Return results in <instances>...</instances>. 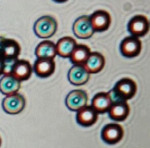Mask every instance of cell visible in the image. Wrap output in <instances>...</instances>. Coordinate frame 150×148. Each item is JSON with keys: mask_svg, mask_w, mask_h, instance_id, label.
Segmentation results:
<instances>
[{"mask_svg": "<svg viewBox=\"0 0 150 148\" xmlns=\"http://www.w3.org/2000/svg\"><path fill=\"white\" fill-rule=\"evenodd\" d=\"M137 92V85L136 82L130 78L121 79L119 80L114 88L110 92L113 100L127 101L134 97Z\"/></svg>", "mask_w": 150, "mask_h": 148, "instance_id": "1", "label": "cell"}, {"mask_svg": "<svg viewBox=\"0 0 150 148\" xmlns=\"http://www.w3.org/2000/svg\"><path fill=\"white\" fill-rule=\"evenodd\" d=\"M57 30V22L53 17L45 15L40 18L34 25V32L40 38L51 37Z\"/></svg>", "mask_w": 150, "mask_h": 148, "instance_id": "2", "label": "cell"}, {"mask_svg": "<svg viewBox=\"0 0 150 148\" xmlns=\"http://www.w3.org/2000/svg\"><path fill=\"white\" fill-rule=\"evenodd\" d=\"M21 53V47L17 41L0 36V58L4 61L18 59Z\"/></svg>", "mask_w": 150, "mask_h": 148, "instance_id": "3", "label": "cell"}, {"mask_svg": "<svg viewBox=\"0 0 150 148\" xmlns=\"http://www.w3.org/2000/svg\"><path fill=\"white\" fill-rule=\"evenodd\" d=\"M1 105L6 113L16 115L23 110L26 106V100L21 94L16 93L4 98Z\"/></svg>", "mask_w": 150, "mask_h": 148, "instance_id": "4", "label": "cell"}, {"mask_svg": "<svg viewBox=\"0 0 150 148\" xmlns=\"http://www.w3.org/2000/svg\"><path fill=\"white\" fill-rule=\"evenodd\" d=\"M127 31L131 36L142 37L149 31V22L147 18L143 15H137L132 18L127 24Z\"/></svg>", "mask_w": 150, "mask_h": 148, "instance_id": "5", "label": "cell"}, {"mask_svg": "<svg viewBox=\"0 0 150 148\" xmlns=\"http://www.w3.org/2000/svg\"><path fill=\"white\" fill-rule=\"evenodd\" d=\"M32 71L33 69L29 61L24 59H16L10 66L8 74L21 82L29 80Z\"/></svg>", "mask_w": 150, "mask_h": 148, "instance_id": "6", "label": "cell"}, {"mask_svg": "<svg viewBox=\"0 0 150 148\" xmlns=\"http://www.w3.org/2000/svg\"><path fill=\"white\" fill-rule=\"evenodd\" d=\"M124 136L122 126L117 123L105 125L101 131V139L108 144H116L120 142Z\"/></svg>", "mask_w": 150, "mask_h": 148, "instance_id": "7", "label": "cell"}, {"mask_svg": "<svg viewBox=\"0 0 150 148\" xmlns=\"http://www.w3.org/2000/svg\"><path fill=\"white\" fill-rule=\"evenodd\" d=\"M142 44L139 38L129 36L125 38L120 44V52L126 58H134L138 56L142 51Z\"/></svg>", "mask_w": 150, "mask_h": 148, "instance_id": "8", "label": "cell"}, {"mask_svg": "<svg viewBox=\"0 0 150 148\" xmlns=\"http://www.w3.org/2000/svg\"><path fill=\"white\" fill-rule=\"evenodd\" d=\"M91 24L95 32H103L108 30L111 23V18L109 13L103 10L94 12L90 16Z\"/></svg>", "mask_w": 150, "mask_h": 148, "instance_id": "9", "label": "cell"}, {"mask_svg": "<svg viewBox=\"0 0 150 148\" xmlns=\"http://www.w3.org/2000/svg\"><path fill=\"white\" fill-rule=\"evenodd\" d=\"M75 36L79 39H89L95 33L91 24L89 16L83 15L75 20L73 26Z\"/></svg>", "mask_w": 150, "mask_h": 148, "instance_id": "10", "label": "cell"}, {"mask_svg": "<svg viewBox=\"0 0 150 148\" xmlns=\"http://www.w3.org/2000/svg\"><path fill=\"white\" fill-rule=\"evenodd\" d=\"M88 96L86 91L83 90H74L67 94L65 99L66 106L70 110L77 112L83 107L86 106Z\"/></svg>", "mask_w": 150, "mask_h": 148, "instance_id": "11", "label": "cell"}, {"mask_svg": "<svg viewBox=\"0 0 150 148\" xmlns=\"http://www.w3.org/2000/svg\"><path fill=\"white\" fill-rule=\"evenodd\" d=\"M108 116L115 121H123L128 117L130 114V107L127 101L113 100L112 104L108 111Z\"/></svg>", "mask_w": 150, "mask_h": 148, "instance_id": "12", "label": "cell"}, {"mask_svg": "<svg viewBox=\"0 0 150 148\" xmlns=\"http://www.w3.org/2000/svg\"><path fill=\"white\" fill-rule=\"evenodd\" d=\"M32 69L38 77L47 78L52 75L55 71V61L52 58H38Z\"/></svg>", "mask_w": 150, "mask_h": 148, "instance_id": "13", "label": "cell"}, {"mask_svg": "<svg viewBox=\"0 0 150 148\" xmlns=\"http://www.w3.org/2000/svg\"><path fill=\"white\" fill-rule=\"evenodd\" d=\"M98 114L92 106H85L77 111L76 121L80 126L89 127L97 122Z\"/></svg>", "mask_w": 150, "mask_h": 148, "instance_id": "14", "label": "cell"}, {"mask_svg": "<svg viewBox=\"0 0 150 148\" xmlns=\"http://www.w3.org/2000/svg\"><path fill=\"white\" fill-rule=\"evenodd\" d=\"M67 77L69 82L72 85L82 86L87 83L90 74L83 65H73L69 70Z\"/></svg>", "mask_w": 150, "mask_h": 148, "instance_id": "15", "label": "cell"}, {"mask_svg": "<svg viewBox=\"0 0 150 148\" xmlns=\"http://www.w3.org/2000/svg\"><path fill=\"white\" fill-rule=\"evenodd\" d=\"M113 102L110 93L100 92L94 96L92 100V105L98 114H103L108 112Z\"/></svg>", "mask_w": 150, "mask_h": 148, "instance_id": "16", "label": "cell"}, {"mask_svg": "<svg viewBox=\"0 0 150 148\" xmlns=\"http://www.w3.org/2000/svg\"><path fill=\"white\" fill-rule=\"evenodd\" d=\"M105 60L103 55L98 52H91L83 67L89 74H96L104 68Z\"/></svg>", "mask_w": 150, "mask_h": 148, "instance_id": "17", "label": "cell"}, {"mask_svg": "<svg viewBox=\"0 0 150 148\" xmlns=\"http://www.w3.org/2000/svg\"><path fill=\"white\" fill-rule=\"evenodd\" d=\"M21 88V82L10 74H4L0 79V92L8 96L18 91Z\"/></svg>", "mask_w": 150, "mask_h": 148, "instance_id": "18", "label": "cell"}, {"mask_svg": "<svg viewBox=\"0 0 150 148\" xmlns=\"http://www.w3.org/2000/svg\"><path fill=\"white\" fill-rule=\"evenodd\" d=\"M76 45V41L73 38L70 36H64L59 39L56 44L57 55L62 58H69Z\"/></svg>", "mask_w": 150, "mask_h": 148, "instance_id": "19", "label": "cell"}, {"mask_svg": "<svg viewBox=\"0 0 150 148\" xmlns=\"http://www.w3.org/2000/svg\"><path fill=\"white\" fill-rule=\"evenodd\" d=\"M35 55L38 58H52L57 55L56 45L49 40H45L39 43L35 49Z\"/></svg>", "mask_w": 150, "mask_h": 148, "instance_id": "20", "label": "cell"}, {"mask_svg": "<svg viewBox=\"0 0 150 148\" xmlns=\"http://www.w3.org/2000/svg\"><path fill=\"white\" fill-rule=\"evenodd\" d=\"M90 53V48L87 45H77L69 58L73 65H83Z\"/></svg>", "mask_w": 150, "mask_h": 148, "instance_id": "21", "label": "cell"}, {"mask_svg": "<svg viewBox=\"0 0 150 148\" xmlns=\"http://www.w3.org/2000/svg\"><path fill=\"white\" fill-rule=\"evenodd\" d=\"M5 71V61L0 58V75L4 74Z\"/></svg>", "mask_w": 150, "mask_h": 148, "instance_id": "22", "label": "cell"}, {"mask_svg": "<svg viewBox=\"0 0 150 148\" xmlns=\"http://www.w3.org/2000/svg\"><path fill=\"white\" fill-rule=\"evenodd\" d=\"M54 1H55V2L57 3H64V2H66L67 1H68V0H53Z\"/></svg>", "mask_w": 150, "mask_h": 148, "instance_id": "23", "label": "cell"}, {"mask_svg": "<svg viewBox=\"0 0 150 148\" xmlns=\"http://www.w3.org/2000/svg\"><path fill=\"white\" fill-rule=\"evenodd\" d=\"M1 137H0V146H1Z\"/></svg>", "mask_w": 150, "mask_h": 148, "instance_id": "24", "label": "cell"}]
</instances>
